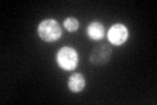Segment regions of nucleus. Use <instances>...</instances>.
<instances>
[{
	"mask_svg": "<svg viewBox=\"0 0 157 105\" xmlns=\"http://www.w3.org/2000/svg\"><path fill=\"white\" fill-rule=\"evenodd\" d=\"M37 34L43 42L52 43V42H56L62 37L63 30H62L60 24L55 18H45L38 24Z\"/></svg>",
	"mask_w": 157,
	"mask_h": 105,
	"instance_id": "f257e3e1",
	"label": "nucleus"
},
{
	"mask_svg": "<svg viewBox=\"0 0 157 105\" xmlns=\"http://www.w3.org/2000/svg\"><path fill=\"white\" fill-rule=\"evenodd\" d=\"M55 62L64 71H73L78 66L80 55H78V51L75 47L63 46L55 54Z\"/></svg>",
	"mask_w": 157,
	"mask_h": 105,
	"instance_id": "f03ea898",
	"label": "nucleus"
},
{
	"mask_svg": "<svg viewBox=\"0 0 157 105\" xmlns=\"http://www.w3.org/2000/svg\"><path fill=\"white\" fill-rule=\"evenodd\" d=\"M130 37L128 28L122 22H117L111 25L110 29L107 30V39H109L110 45L113 46H122L127 42V39Z\"/></svg>",
	"mask_w": 157,
	"mask_h": 105,
	"instance_id": "7ed1b4c3",
	"label": "nucleus"
},
{
	"mask_svg": "<svg viewBox=\"0 0 157 105\" xmlns=\"http://www.w3.org/2000/svg\"><path fill=\"white\" fill-rule=\"evenodd\" d=\"M111 55H113V50L110 47V45L100 43L92 49L89 61L92 64H94V66H105L111 59Z\"/></svg>",
	"mask_w": 157,
	"mask_h": 105,
	"instance_id": "20e7f679",
	"label": "nucleus"
},
{
	"mask_svg": "<svg viewBox=\"0 0 157 105\" xmlns=\"http://www.w3.org/2000/svg\"><path fill=\"white\" fill-rule=\"evenodd\" d=\"M86 86V79L81 72L71 74L67 79V87L72 93H80Z\"/></svg>",
	"mask_w": 157,
	"mask_h": 105,
	"instance_id": "39448f33",
	"label": "nucleus"
},
{
	"mask_svg": "<svg viewBox=\"0 0 157 105\" xmlns=\"http://www.w3.org/2000/svg\"><path fill=\"white\" fill-rule=\"evenodd\" d=\"M85 33L92 41H101V39H104L106 30H105L104 24H102L101 21L94 20V21H92V22H89L86 25Z\"/></svg>",
	"mask_w": 157,
	"mask_h": 105,
	"instance_id": "423d86ee",
	"label": "nucleus"
},
{
	"mask_svg": "<svg viewBox=\"0 0 157 105\" xmlns=\"http://www.w3.org/2000/svg\"><path fill=\"white\" fill-rule=\"evenodd\" d=\"M63 28L66 29L68 33H75L78 28H80V21L76 17H67L63 21Z\"/></svg>",
	"mask_w": 157,
	"mask_h": 105,
	"instance_id": "0eeeda50",
	"label": "nucleus"
}]
</instances>
